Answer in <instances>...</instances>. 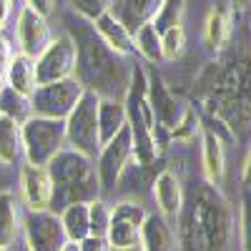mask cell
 Instances as JSON below:
<instances>
[{"instance_id": "d6986e66", "label": "cell", "mask_w": 251, "mask_h": 251, "mask_svg": "<svg viewBox=\"0 0 251 251\" xmlns=\"http://www.w3.org/2000/svg\"><path fill=\"white\" fill-rule=\"evenodd\" d=\"M161 3H163V0H113V3H111V13L131 33H136L141 25L151 23Z\"/></svg>"}, {"instance_id": "7c38bea8", "label": "cell", "mask_w": 251, "mask_h": 251, "mask_svg": "<svg viewBox=\"0 0 251 251\" xmlns=\"http://www.w3.org/2000/svg\"><path fill=\"white\" fill-rule=\"evenodd\" d=\"M53 178L48 174V166L23 163L20 169V199L28 211H48L53 206Z\"/></svg>"}, {"instance_id": "cb8c5ba5", "label": "cell", "mask_w": 251, "mask_h": 251, "mask_svg": "<svg viewBox=\"0 0 251 251\" xmlns=\"http://www.w3.org/2000/svg\"><path fill=\"white\" fill-rule=\"evenodd\" d=\"M63 231H66L68 241H83L86 236H91V216H88V201H73L68 203L63 211L58 214Z\"/></svg>"}, {"instance_id": "52a82bcc", "label": "cell", "mask_w": 251, "mask_h": 251, "mask_svg": "<svg viewBox=\"0 0 251 251\" xmlns=\"http://www.w3.org/2000/svg\"><path fill=\"white\" fill-rule=\"evenodd\" d=\"M93 161H96V176L100 183V194L116 191L123 171L133 161V141H131L128 123H126V128L121 133H116L108 143L100 146V151Z\"/></svg>"}, {"instance_id": "ba28073f", "label": "cell", "mask_w": 251, "mask_h": 251, "mask_svg": "<svg viewBox=\"0 0 251 251\" xmlns=\"http://www.w3.org/2000/svg\"><path fill=\"white\" fill-rule=\"evenodd\" d=\"M83 88L75 78L55 80V83H43L38 86L35 93L30 96V113L43 116L53 121H66L68 113L75 108L78 98L83 96Z\"/></svg>"}, {"instance_id": "836d02e7", "label": "cell", "mask_w": 251, "mask_h": 251, "mask_svg": "<svg viewBox=\"0 0 251 251\" xmlns=\"http://www.w3.org/2000/svg\"><path fill=\"white\" fill-rule=\"evenodd\" d=\"M13 58V48L5 40V35L0 33V91L5 88V75H8V63Z\"/></svg>"}, {"instance_id": "ffe728a7", "label": "cell", "mask_w": 251, "mask_h": 251, "mask_svg": "<svg viewBox=\"0 0 251 251\" xmlns=\"http://www.w3.org/2000/svg\"><path fill=\"white\" fill-rule=\"evenodd\" d=\"M5 86L15 91L18 96H23L30 100V96L38 88V78H35V60L23 55V53H13L8 63V75H5Z\"/></svg>"}, {"instance_id": "60d3db41", "label": "cell", "mask_w": 251, "mask_h": 251, "mask_svg": "<svg viewBox=\"0 0 251 251\" xmlns=\"http://www.w3.org/2000/svg\"><path fill=\"white\" fill-rule=\"evenodd\" d=\"M15 251H30V249H28V246H25V244H20V246H18V249H15Z\"/></svg>"}, {"instance_id": "1f68e13d", "label": "cell", "mask_w": 251, "mask_h": 251, "mask_svg": "<svg viewBox=\"0 0 251 251\" xmlns=\"http://www.w3.org/2000/svg\"><path fill=\"white\" fill-rule=\"evenodd\" d=\"M239 236H241V251H251V188H244L241 194Z\"/></svg>"}, {"instance_id": "d590c367", "label": "cell", "mask_w": 251, "mask_h": 251, "mask_svg": "<svg viewBox=\"0 0 251 251\" xmlns=\"http://www.w3.org/2000/svg\"><path fill=\"white\" fill-rule=\"evenodd\" d=\"M25 5H28L30 10H35L38 15L48 18V15L55 10V0H25Z\"/></svg>"}, {"instance_id": "8fae6325", "label": "cell", "mask_w": 251, "mask_h": 251, "mask_svg": "<svg viewBox=\"0 0 251 251\" xmlns=\"http://www.w3.org/2000/svg\"><path fill=\"white\" fill-rule=\"evenodd\" d=\"M68 236L53 211H28L23 219V244L30 251H60Z\"/></svg>"}, {"instance_id": "2e32d148", "label": "cell", "mask_w": 251, "mask_h": 251, "mask_svg": "<svg viewBox=\"0 0 251 251\" xmlns=\"http://www.w3.org/2000/svg\"><path fill=\"white\" fill-rule=\"evenodd\" d=\"M153 199L158 206V214L166 219H178L181 208H183V188L178 176L171 169H163L156 178H153Z\"/></svg>"}, {"instance_id": "d4e9b609", "label": "cell", "mask_w": 251, "mask_h": 251, "mask_svg": "<svg viewBox=\"0 0 251 251\" xmlns=\"http://www.w3.org/2000/svg\"><path fill=\"white\" fill-rule=\"evenodd\" d=\"M23 158V141H20V123L5 113H0V163L13 166Z\"/></svg>"}, {"instance_id": "8d00e7d4", "label": "cell", "mask_w": 251, "mask_h": 251, "mask_svg": "<svg viewBox=\"0 0 251 251\" xmlns=\"http://www.w3.org/2000/svg\"><path fill=\"white\" fill-rule=\"evenodd\" d=\"M10 10H13V0H0V33H3V28L8 23Z\"/></svg>"}, {"instance_id": "f546056e", "label": "cell", "mask_w": 251, "mask_h": 251, "mask_svg": "<svg viewBox=\"0 0 251 251\" xmlns=\"http://www.w3.org/2000/svg\"><path fill=\"white\" fill-rule=\"evenodd\" d=\"M88 216H91V236L106 239L108 221H111V203H106L103 199L91 201L88 203Z\"/></svg>"}, {"instance_id": "74e56055", "label": "cell", "mask_w": 251, "mask_h": 251, "mask_svg": "<svg viewBox=\"0 0 251 251\" xmlns=\"http://www.w3.org/2000/svg\"><path fill=\"white\" fill-rule=\"evenodd\" d=\"M241 186L244 188H251V151L244 161V171H241Z\"/></svg>"}, {"instance_id": "e0dca14e", "label": "cell", "mask_w": 251, "mask_h": 251, "mask_svg": "<svg viewBox=\"0 0 251 251\" xmlns=\"http://www.w3.org/2000/svg\"><path fill=\"white\" fill-rule=\"evenodd\" d=\"M93 28H96V33L100 35L103 43H106L111 50H116L118 55L126 58V55H133V53H136L133 33L126 28L111 10H106L103 15H98V18L93 20Z\"/></svg>"}, {"instance_id": "277c9868", "label": "cell", "mask_w": 251, "mask_h": 251, "mask_svg": "<svg viewBox=\"0 0 251 251\" xmlns=\"http://www.w3.org/2000/svg\"><path fill=\"white\" fill-rule=\"evenodd\" d=\"M211 103L226 123H246L251 118V55L234 60L214 86Z\"/></svg>"}, {"instance_id": "4dcf8cb0", "label": "cell", "mask_w": 251, "mask_h": 251, "mask_svg": "<svg viewBox=\"0 0 251 251\" xmlns=\"http://www.w3.org/2000/svg\"><path fill=\"white\" fill-rule=\"evenodd\" d=\"M201 133V121H199V113L194 108H183L176 128L171 131V136L176 141H194L196 136Z\"/></svg>"}, {"instance_id": "f1b7e54d", "label": "cell", "mask_w": 251, "mask_h": 251, "mask_svg": "<svg viewBox=\"0 0 251 251\" xmlns=\"http://www.w3.org/2000/svg\"><path fill=\"white\" fill-rule=\"evenodd\" d=\"M0 113H5L10 118H15L18 123H23L30 116V100L18 96L15 91H10L8 86L0 91Z\"/></svg>"}, {"instance_id": "83f0119b", "label": "cell", "mask_w": 251, "mask_h": 251, "mask_svg": "<svg viewBox=\"0 0 251 251\" xmlns=\"http://www.w3.org/2000/svg\"><path fill=\"white\" fill-rule=\"evenodd\" d=\"M158 35H161V58H163V63H174L176 58H181V53L186 48V30H183V25L169 28V30H163Z\"/></svg>"}, {"instance_id": "6da1fadb", "label": "cell", "mask_w": 251, "mask_h": 251, "mask_svg": "<svg viewBox=\"0 0 251 251\" xmlns=\"http://www.w3.org/2000/svg\"><path fill=\"white\" fill-rule=\"evenodd\" d=\"M68 35L75 43V73L73 78L86 91H93L100 98L123 100L131 83V68L123 55L111 50L96 33L93 23L86 18H66Z\"/></svg>"}, {"instance_id": "30bf717a", "label": "cell", "mask_w": 251, "mask_h": 251, "mask_svg": "<svg viewBox=\"0 0 251 251\" xmlns=\"http://www.w3.org/2000/svg\"><path fill=\"white\" fill-rule=\"evenodd\" d=\"M75 73V43L68 33H60L50 40V46L35 58L38 86L73 78Z\"/></svg>"}, {"instance_id": "4316f807", "label": "cell", "mask_w": 251, "mask_h": 251, "mask_svg": "<svg viewBox=\"0 0 251 251\" xmlns=\"http://www.w3.org/2000/svg\"><path fill=\"white\" fill-rule=\"evenodd\" d=\"M183 13H186V0H163L151 23L158 33H163L169 28L183 25Z\"/></svg>"}, {"instance_id": "f35d334b", "label": "cell", "mask_w": 251, "mask_h": 251, "mask_svg": "<svg viewBox=\"0 0 251 251\" xmlns=\"http://www.w3.org/2000/svg\"><path fill=\"white\" fill-rule=\"evenodd\" d=\"M234 5H236L241 13H246V10H251V0H234Z\"/></svg>"}, {"instance_id": "8992f818", "label": "cell", "mask_w": 251, "mask_h": 251, "mask_svg": "<svg viewBox=\"0 0 251 251\" xmlns=\"http://www.w3.org/2000/svg\"><path fill=\"white\" fill-rule=\"evenodd\" d=\"M98 100L93 91H83L75 108L66 118V143L68 149H75L91 158L100 151V133H98Z\"/></svg>"}, {"instance_id": "e575fe53", "label": "cell", "mask_w": 251, "mask_h": 251, "mask_svg": "<svg viewBox=\"0 0 251 251\" xmlns=\"http://www.w3.org/2000/svg\"><path fill=\"white\" fill-rule=\"evenodd\" d=\"M80 251H108V241L100 236H86L83 241H78Z\"/></svg>"}, {"instance_id": "ac0fdd59", "label": "cell", "mask_w": 251, "mask_h": 251, "mask_svg": "<svg viewBox=\"0 0 251 251\" xmlns=\"http://www.w3.org/2000/svg\"><path fill=\"white\" fill-rule=\"evenodd\" d=\"M176 249V234L171 221L161 214H149L141 226L138 251H174Z\"/></svg>"}, {"instance_id": "484cf974", "label": "cell", "mask_w": 251, "mask_h": 251, "mask_svg": "<svg viewBox=\"0 0 251 251\" xmlns=\"http://www.w3.org/2000/svg\"><path fill=\"white\" fill-rule=\"evenodd\" d=\"M133 46H136V53H141L149 63H163V58H161V35L153 28V23H146L133 33Z\"/></svg>"}, {"instance_id": "b9f144b4", "label": "cell", "mask_w": 251, "mask_h": 251, "mask_svg": "<svg viewBox=\"0 0 251 251\" xmlns=\"http://www.w3.org/2000/svg\"><path fill=\"white\" fill-rule=\"evenodd\" d=\"M123 251H138V249H123Z\"/></svg>"}, {"instance_id": "9a60e30c", "label": "cell", "mask_w": 251, "mask_h": 251, "mask_svg": "<svg viewBox=\"0 0 251 251\" xmlns=\"http://www.w3.org/2000/svg\"><path fill=\"white\" fill-rule=\"evenodd\" d=\"M201 166H203V181L211 186H221L226 176V149H224V138L208 128L201 126Z\"/></svg>"}, {"instance_id": "d6a6232c", "label": "cell", "mask_w": 251, "mask_h": 251, "mask_svg": "<svg viewBox=\"0 0 251 251\" xmlns=\"http://www.w3.org/2000/svg\"><path fill=\"white\" fill-rule=\"evenodd\" d=\"M111 3H113V0H71L73 10H75L80 18L91 20V23H93L98 15H103L106 10H111Z\"/></svg>"}, {"instance_id": "7402d4cb", "label": "cell", "mask_w": 251, "mask_h": 251, "mask_svg": "<svg viewBox=\"0 0 251 251\" xmlns=\"http://www.w3.org/2000/svg\"><path fill=\"white\" fill-rule=\"evenodd\" d=\"M228 40H231V18H228V13L224 8L208 10L206 23H203V43H206V48L216 55L228 46Z\"/></svg>"}, {"instance_id": "44dd1931", "label": "cell", "mask_w": 251, "mask_h": 251, "mask_svg": "<svg viewBox=\"0 0 251 251\" xmlns=\"http://www.w3.org/2000/svg\"><path fill=\"white\" fill-rule=\"evenodd\" d=\"M23 234V219H20V203L13 191L0 194V249H13Z\"/></svg>"}, {"instance_id": "9c48e42d", "label": "cell", "mask_w": 251, "mask_h": 251, "mask_svg": "<svg viewBox=\"0 0 251 251\" xmlns=\"http://www.w3.org/2000/svg\"><path fill=\"white\" fill-rule=\"evenodd\" d=\"M146 216H149V211L138 201H118L116 206H111V221H108V231H106L108 249L111 251L138 249L141 226Z\"/></svg>"}, {"instance_id": "4fadbf2b", "label": "cell", "mask_w": 251, "mask_h": 251, "mask_svg": "<svg viewBox=\"0 0 251 251\" xmlns=\"http://www.w3.org/2000/svg\"><path fill=\"white\" fill-rule=\"evenodd\" d=\"M15 40H18V53L28 58H38L48 46H50V28L43 15H38L28 5L18 13V25H15Z\"/></svg>"}, {"instance_id": "7bdbcfd3", "label": "cell", "mask_w": 251, "mask_h": 251, "mask_svg": "<svg viewBox=\"0 0 251 251\" xmlns=\"http://www.w3.org/2000/svg\"><path fill=\"white\" fill-rule=\"evenodd\" d=\"M0 251H10V249H0Z\"/></svg>"}, {"instance_id": "5bb4252c", "label": "cell", "mask_w": 251, "mask_h": 251, "mask_svg": "<svg viewBox=\"0 0 251 251\" xmlns=\"http://www.w3.org/2000/svg\"><path fill=\"white\" fill-rule=\"evenodd\" d=\"M149 106L153 111L156 126L161 131H174L183 113L176 96L169 91V86L163 83L161 75H149Z\"/></svg>"}, {"instance_id": "3957f363", "label": "cell", "mask_w": 251, "mask_h": 251, "mask_svg": "<svg viewBox=\"0 0 251 251\" xmlns=\"http://www.w3.org/2000/svg\"><path fill=\"white\" fill-rule=\"evenodd\" d=\"M48 174L53 178V208H66L73 201H96L100 199V183L96 176L93 158L75 149H63L48 163Z\"/></svg>"}, {"instance_id": "7a4b0ae2", "label": "cell", "mask_w": 251, "mask_h": 251, "mask_svg": "<svg viewBox=\"0 0 251 251\" xmlns=\"http://www.w3.org/2000/svg\"><path fill=\"white\" fill-rule=\"evenodd\" d=\"M176 221L181 251H226L231 239V211L216 186L203 183L191 201H183Z\"/></svg>"}, {"instance_id": "ab89813d", "label": "cell", "mask_w": 251, "mask_h": 251, "mask_svg": "<svg viewBox=\"0 0 251 251\" xmlns=\"http://www.w3.org/2000/svg\"><path fill=\"white\" fill-rule=\"evenodd\" d=\"M60 251H80V249H78V244H75V241H66V246H63Z\"/></svg>"}, {"instance_id": "603a6c76", "label": "cell", "mask_w": 251, "mask_h": 251, "mask_svg": "<svg viewBox=\"0 0 251 251\" xmlns=\"http://www.w3.org/2000/svg\"><path fill=\"white\" fill-rule=\"evenodd\" d=\"M126 128V106L118 98H100L98 100V133L100 146L108 143L116 133Z\"/></svg>"}, {"instance_id": "5b68a950", "label": "cell", "mask_w": 251, "mask_h": 251, "mask_svg": "<svg viewBox=\"0 0 251 251\" xmlns=\"http://www.w3.org/2000/svg\"><path fill=\"white\" fill-rule=\"evenodd\" d=\"M23 158L33 166H48L58 151L66 149V121H53L43 116H28L20 123Z\"/></svg>"}]
</instances>
